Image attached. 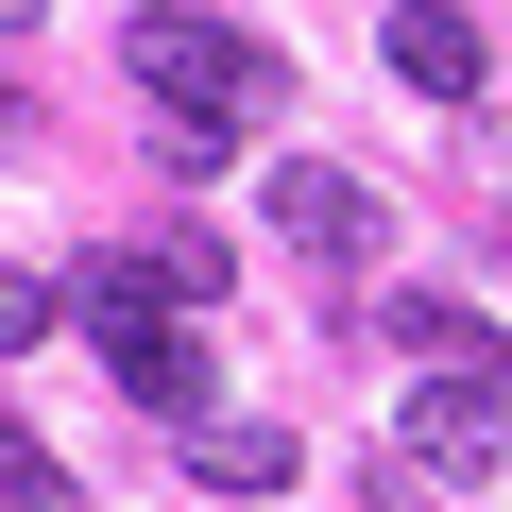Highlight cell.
<instances>
[{"label":"cell","mask_w":512,"mask_h":512,"mask_svg":"<svg viewBox=\"0 0 512 512\" xmlns=\"http://www.w3.org/2000/svg\"><path fill=\"white\" fill-rule=\"evenodd\" d=\"M120 52H137V86H154V120H274V103H291V69L256 52L239 18H188V0H154V18H137Z\"/></svg>","instance_id":"6da1fadb"},{"label":"cell","mask_w":512,"mask_h":512,"mask_svg":"<svg viewBox=\"0 0 512 512\" xmlns=\"http://www.w3.org/2000/svg\"><path fill=\"white\" fill-rule=\"evenodd\" d=\"M410 478H444V495L512 478V376H427L410 393Z\"/></svg>","instance_id":"7a4b0ae2"},{"label":"cell","mask_w":512,"mask_h":512,"mask_svg":"<svg viewBox=\"0 0 512 512\" xmlns=\"http://www.w3.org/2000/svg\"><path fill=\"white\" fill-rule=\"evenodd\" d=\"M256 222H274L291 256H376V188L342 154H274V171H256Z\"/></svg>","instance_id":"3957f363"},{"label":"cell","mask_w":512,"mask_h":512,"mask_svg":"<svg viewBox=\"0 0 512 512\" xmlns=\"http://www.w3.org/2000/svg\"><path fill=\"white\" fill-rule=\"evenodd\" d=\"M376 342H393V359H427V376H512V325H495V308H461V291H376Z\"/></svg>","instance_id":"277c9868"},{"label":"cell","mask_w":512,"mask_h":512,"mask_svg":"<svg viewBox=\"0 0 512 512\" xmlns=\"http://www.w3.org/2000/svg\"><path fill=\"white\" fill-rule=\"evenodd\" d=\"M393 69H410L427 103H478V69H495V35L461 18V0H393Z\"/></svg>","instance_id":"5b68a950"},{"label":"cell","mask_w":512,"mask_h":512,"mask_svg":"<svg viewBox=\"0 0 512 512\" xmlns=\"http://www.w3.org/2000/svg\"><path fill=\"white\" fill-rule=\"evenodd\" d=\"M171 444H188V478H205V495H274V478H291V427H222V410H188Z\"/></svg>","instance_id":"8992f818"},{"label":"cell","mask_w":512,"mask_h":512,"mask_svg":"<svg viewBox=\"0 0 512 512\" xmlns=\"http://www.w3.org/2000/svg\"><path fill=\"white\" fill-rule=\"evenodd\" d=\"M52 495H69V461H52L18 410H0V512H52Z\"/></svg>","instance_id":"52a82bcc"},{"label":"cell","mask_w":512,"mask_h":512,"mask_svg":"<svg viewBox=\"0 0 512 512\" xmlns=\"http://www.w3.org/2000/svg\"><path fill=\"white\" fill-rule=\"evenodd\" d=\"M52 325H69V308H52V291H35V274H0V359H35V342H52Z\"/></svg>","instance_id":"ba28073f"}]
</instances>
